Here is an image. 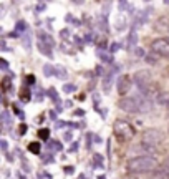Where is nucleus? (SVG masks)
<instances>
[{"instance_id": "obj_7", "label": "nucleus", "mask_w": 169, "mask_h": 179, "mask_svg": "<svg viewBox=\"0 0 169 179\" xmlns=\"http://www.w3.org/2000/svg\"><path fill=\"white\" fill-rule=\"evenodd\" d=\"M133 88V80L128 76V75H123V76L118 78V95L126 98V95L131 91Z\"/></svg>"}, {"instance_id": "obj_8", "label": "nucleus", "mask_w": 169, "mask_h": 179, "mask_svg": "<svg viewBox=\"0 0 169 179\" xmlns=\"http://www.w3.org/2000/svg\"><path fill=\"white\" fill-rule=\"evenodd\" d=\"M158 101L162 106H169V91H162L158 95Z\"/></svg>"}, {"instance_id": "obj_4", "label": "nucleus", "mask_w": 169, "mask_h": 179, "mask_svg": "<svg viewBox=\"0 0 169 179\" xmlns=\"http://www.w3.org/2000/svg\"><path fill=\"white\" fill-rule=\"evenodd\" d=\"M151 51L156 56L161 58H167L169 56V40L167 38H156L151 42Z\"/></svg>"}, {"instance_id": "obj_11", "label": "nucleus", "mask_w": 169, "mask_h": 179, "mask_svg": "<svg viewBox=\"0 0 169 179\" xmlns=\"http://www.w3.org/2000/svg\"><path fill=\"white\" fill-rule=\"evenodd\" d=\"M161 169L162 171H164V172H167V174H169V158L164 161V163H162V166H161Z\"/></svg>"}, {"instance_id": "obj_5", "label": "nucleus", "mask_w": 169, "mask_h": 179, "mask_svg": "<svg viewBox=\"0 0 169 179\" xmlns=\"http://www.w3.org/2000/svg\"><path fill=\"white\" fill-rule=\"evenodd\" d=\"M135 83L139 86V90H141V93H144L146 90L151 88V73L148 70H139L135 73Z\"/></svg>"}, {"instance_id": "obj_9", "label": "nucleus", "mask_w": 169, "mask_h": 179, "mask_svg": "<svg viewBox=\"0 0 169 179\" xmlns=\"http://www.w3.org/2000/svg\"><path fill=\"white\" fill-rule=\"evenodd\" d=\"M169 18H159V22H158V30H162V32H166V30H169Z\"/></svg>"}, {"instance_id": "obj_6", "label": "nucleus", "mask_w": 169, "mask_h": 179, "mask_svg": "<svg viewBox=\"0 0 169 179\" xmlns=\"http://www.w3.org/2000/svg\"><path fill=\"white\" fill-rule=\"evenodd\" d=\"M162 141V133L159 129H146L143 134V143L149 144V146L156 148L158 144Z\"/></svg>"}, {"instance_id": "obj_3", "label": "nucleus", "mask_w": 169, "mask_h": 179, "mask_svg": "<svg viewBox=\"0 0 169 179\" xmlns=\"http://www.w3.org/2000/svg\"><path fill=\"white\" fill-rule=\"evenodd\" d=\"M113 131H114V136L118 138L119 141H129L133 136L136 134V129L135 126H131L128 121L124 119H118L113 123Z\"/></svg>"}, {"instance_id": "obj_13", "label": "nucleus", "mask_w": 169, "mask_h": 179, "mask_svg": "<svg viewBox=\"0 0 169 179\" xmlns=\"http://www.w3.org/2000/svg\"><path fill=\"white\" fill-rule=\"evenodd\" d=\"M8 86H10V80H8V78H5V80H3V90H7Z\"/></svg>"}, {"instance_id": "obj_12", "label": "nucleus", "mask_w": 169, "mask_h": 179, "mask_svg": "<svg viewBox=\"0 0 169 179\" xmlns=\"http://www.w3.org/2000/svg\"><path fill=\"white\" fill-rule=\"evenodd\" d=\"M40 138H43V140H46L48 138V129H42V133H38Z\"/></svg>"}, {"instance_id": "obj_2", "label": "nucleus", "mask_w": 169, "mask_h": 179, "mask_svg": "<svg viewBox=\"0 0 169 179\" xmlns=\"http://www.w3.org/2000/svg\"><path fill=\"white\" fill-rule=\"evenodd\" d=\"M118 108L124 113L139 114L151 109V100L146 96H126L118 101Z\"/></svg>"}, {"instance_id": "obj_1", "label": "nucleus", "mask_w": 169, "mask_h": 179, "mask_svg": "<svg viewBox=\"0 0 169 179\" xmlns=\"http://www.w3.org/2000/svg\"><path fill=\"white\" fill-rule=\"evenodd\" d=\"M156 167H158V159L153 154H139L126 163V169L129 174H146L154 171Z\"/></svg>"}, {"instance_id": "obj_10", "label": "nucleus", "mask_w": 169, "mask_h": 179, "mask_svg": "<svg viewBox=\"0 0 169 179\" xmlns=\"http://www.w3.org/2000/svg\"><path fill=\"white\" fill-rule=\"evenodd\" d=\"M28 149H30L32 153H38V151H40V146H38V143H32Z\"/></svg>"}]
</instances>
